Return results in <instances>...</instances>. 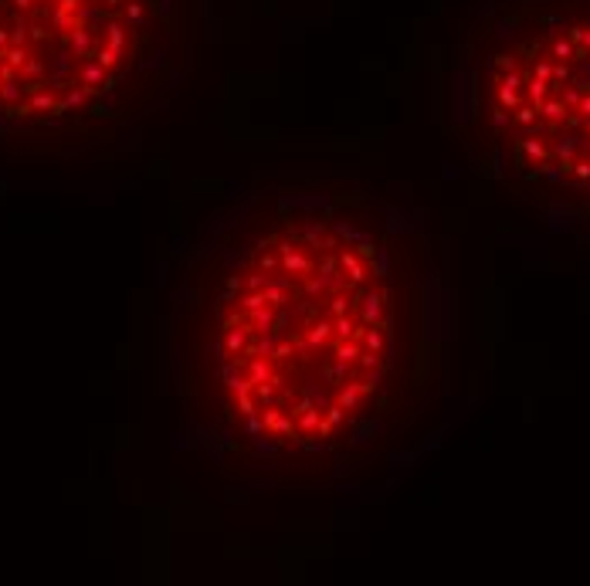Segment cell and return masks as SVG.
<instances>
[{"instance_id":"1","label":"cell","mask_w":590,"mask_h":586,"mask_svg":"<svg viewBox=\"0 0 590 586\" xmlns=\"http://www.w3.org/2000/svg\"><path fill=\"white\" fill-rule=\"evenodd\" d=\"M177 437L237 485L329 495L417 441L441 373L428 217L397 187H237L163 272Z\"/></svg>"},{"instance_id":"2","label":"cell","mask_w":590,"mask_h":586,"mask_svg":"<svg viewBox=\"0 0 590 586\" xmlns=\"http://www.w3.org/2000/svg\"><path fill=\"white\" fill-rule=\"evenodd\" d=\"M200 0H0V163L109 159L187 79Z\"/></svg>"}]
</instances>
